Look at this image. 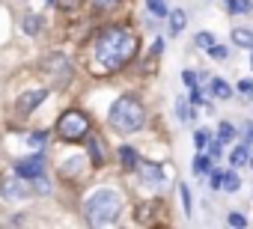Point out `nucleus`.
I'll use <instances>...</instances> for the list:
<instances>
[{
	"mask_svg": "<svg viewBox=\"0 0 253 229\" xmlns=\"http://www.w3.org/2000/svg\"><path fill=\"white\" fill-rule=\"evenodd\" d=\"M220 185H223V173H211V188L220 191Z\"/></svg>",
	"mask_w": 253,
	"mask_h": 229,
	"instance_id": "nucleus-30",
	"label": "nucleus"
},
{
	"mask_svg": "<svg viewBox=\"0 0 253 229\" xmlns=\"http://www.w3.org/2000/svg\"><path fill=\"white\" fill-rule=\"evenodd\" d=\"M194 45L203 48V51H209V48L214 45V39H211V33H197V36H194Z\"/></svg>",
	"mask_w": 253,
	"mask_h": 229,
	"instance_id": "nucleus-20",
	"label": "nucleus"
},
{
	"mask_svg": "<svg viewBox=\"0 0 253 229\" xmlns=\"http://www.w3.org/2000/svg\"><path fill=\"white\" fill-rule=\"evenodd\" d=\"M238 89H241V92L253 101V80H241V83H238Z\"/></svg>",
	"mask_w": 253,
	"mask_h": 229,
	"instance_id": "nucleus-27",
	"label": "nucleus"
},
{
	"mask_svg": "<svg viewBox=\"0 0 253 229\" xmlns=\"http://www.w3.org/2000/svg\"><path fill=\"white\" fill-rule=\"evenodd\" d=\"M191 101H194V104H200V101H203V89L191 86Z\"/></svg>",
	"mask_w": 253,
	"mask_h": 229,
	"instance_id": "nucleus-32",
	"label": "nucleus"
},
{
	"mask_svg": "<svg viewBox=\"0 0 253 229\" xmlns=\"http://www.w3.org/2000/svg\"><path fill=\"white\" fill-rule=\"evenodd\" d=\"M86 131H89V119L81 110H66L60 116V122H57V134L66 143H81L86 137Z\"/></svg>",
	"mask_w": 253,
	"mask_h": 229,
	"instance_id": "nucleus-4",
	"label": "nucleus"
},
{
	"mask_svg": "<svg viewBox=\"0 0 253 229\" xmlns=\"http://www.w3.org/2000/svg\"><path fill=\"white\" fill-rule=\"evenodd\" d=\"M211 95H217V98H229V95H232V86H229L226 80L214 77V80H211Z\"/></svg>",
	"mask_w": 253,
	"mask_h": 229,
	"instance_id": "nucleus-13",
	"label": "nucleus"
},
{
	"mask_svg": "<svg viewBox=\"0 0 253 229\" xmlns=\"http://www.w3.org/2000/svg\"><path fill=\"white\" fill-rule=\"evenodd\" d=\"M244 146H253V125L244 128Z\"/></svg>",
	"mask_w": 253,
	"mask_h": 229,
	"instance_id": "nucleus-34",
	"label": "nucleus"
},
{
	"mask_svg": "<svg viewBox=\"0 0 253 229\" xmlns=\"http://www.w3.org/2000/svg\"><path fill=\"white\" fill-rule=\"evenodd\" d=\"M209 143H211V134H209V131H206V128H200V131H197V134H194V146H197V149H200V152H203V149H206V146H209Z\"/></svg>",
	"mask_w": 253,
	"mask_h": 229,
	"instance_id": "nucleus-19",
	"label": "nucleus"
},
{
	"mask_svg": "<svg viewBox=\"0 0 253 229\" xmlns=\"http://www.w3.org/2000/svg\"><path fill=\"white\" fill-rule=\"evenodd\" d=\"M229 223H232V226H244L247 220H244V214H229Z\"/></svg>",
	"mask_w": 253,
	"mask_h": 229,
	"instance_id": "nucleus-33",
	"label": "nucleus"
},
{
	"mask_svg": "<svg viewBox=\"0 0 253 229\" xmlns=\"http://www.w3.org/2000/svg\"><path fill=\"white\" fill-rule=\"evenodd\" d=\"M185 24H188V21H185V12H182V9L170 15V30H173V33H179V30H185Z\"/></svg>",
	"mask_w": 253,
	"mask_h": 229,
	"instance_id": "nucleus-18",
	"label": "nucleus"
},
{
	"mask_svg": "<svg viewBox=\"0 0 253 229\" xmlns=\"http://www.w3.org/2000/svg\"><path fill=\"white\" fill-rule=\"evenodd\" d=\"M146 6H149V12H155V15H167V3H164V0H146Z\"/></svg>",
	"mask_w": 253,
	"mask_h": 229,
	"instance_id": "nucleus-22",
	"label": "nucleus"
},
{
	"mask_svg": "<svg viewBox=\"0 0 253 229\" xmlns=\"http://www.w3.org/2000/svg\"><path fill=\"white\" fill-rule=\"evenodd\" d=\"M86 149H89V158H92V164H95V167H101V164H104V155H101V143H98V137L86 140Z\"/></svg>",
	"mask_w": 253,
	"mask_h": 229,
	"instance_id": "nucleus-11",
	"label": "nucleus"
},
{
	"mask_svg": "<svg viewBox=\"0 0 253 229\" xmlns=\"http://www.w3.org/2000/svg\"><path fill=\"white\" fill-rule=\"evenodd\" d=\"M247 149H250V146H238V149H235V152L229 155V161H232L235 167H241V164H247V161H250V152H247Z\"/></svg>",
	"mask_w": 253,
	"mask_h": 229,
	"instance_id": "nucleus-15",
	"label": "nucleus"
},
{
	"mask_svg": "<svg viewBox=\"0 0 253 229\" xmlns=\"http://www.w3.org/2000/svg\"><path fill=\"white\" fill-rule=\"evenodd\" d=\"M107 119H110V125H113L116 131L131 134V131H140V128H143V122H146V110H143V104H140L137 98L122 95V98L113 101V107H110V113H107Z\"/></svg>",
	"mask_w": 253,
	"mask_h": 229,
	"instance_id": "nucleus-2",
	"label": "nucleus"
},
{
	"mask_svg": "<svg viewBox=\"0 0 253 229\" xmlns=\"http://www.w3.org/2000/svg\"><path fill=\"white\" fill-rule=\"evenodd\" d=\"M161 48H164V42H161V39H155V45H152V57H155V54H161Z\"/></svg>",
	"mask_w": 253,
	"mask_h": 229,
	"instance_id": "nucleus-35",
	"label": "nucleus"
},
{
	"mask_svg": "<svg viewBox=\"0 0 253 229\" xmlns=\"http://www.w3.org/2000/svg\"><path fill=\"white\" fill-rule=\"evenodd\" d=\"M119 158H122V167H128V170H137V164H140V158H137V152L131 146H122Z\"/></svg>",
	"mask_w": 253,
	"mask_h": 229,
	"instance_id": "nucleus-9",
	"label": "nucleus"
},
{
	"mask_svg": "<svg viewBox=\"0 0 253 229\" xmlns=\"http://www.w3.org/2000/svg\"><path fill=\"white\" fill-rule=\"evenodd\" d=\"M45 95H48L45 89H36V92H27V95H21V98H18V107H21V110L27 113V110H33V107H39V104L45 101Z\"/></svg>",
	"mask_w": 253,
	"mask_h": 229,
	"instance_id": "nucleus-7",
	"label": "nucleus"
},
{
	"mask_svg": "<svg viewBox=\"0 0 253 229\" xmlns=\"http://www.w3.org/2000/svg\"><path fill=\"white\" fill-rule=\"evenodd\" d=\"M137 170H140V176H143V182H161L164 179V173H161V167L158 164H137Z\"/></svg>",
	"mask_w": 253,
	"mask_h": 229,
	"instance_id": "nucleus-8",
	"label": "nucleus"
},
{
	"mask_svg": "<svg viewBox=\"0 0 253 229\" xmlns=\"http://www.w3.org/2000/svg\"><path fill=\"white\" fill-rule=\"evenodd\" d=\"M238 188H241V179H238V173H235V170L223 173V185H220V191H226V193H235Z\"/></svg>",
	"mask_w": 253,
	"mask_h": 229,
	"instance_id": "nucleus-10",
	"label": "nucleus"
},
{
	"mask_svg": "<svg viewBox=\"0 0 253 229\" xmlns=\"http://www.w3.org/2000/svg\"><path fill=\"white\" fill-rule=\"evenodd\" d=\"M119 211H122V199H119V193L116 191H98V193H92L89 199H86V205H84V214H86V220L92 223V226H107V223H113L116 217H119Z\"/></svg>",
	"mask_w": 253,
	"mask_h": 229,
	"instance_id": "nucleus-3",
	"label": "nucleus"
},
{
	"mask_svg": "<svg viewBox=\"0 0 253 229\" xmlns=\"http://www.w3.org/2000/svg\"><path fill=\"white\" fill-rule=\"evenodd\" d=\"M30 149H42L45 146V131H36V134H30Z\"/></svg>",
	"mask_w": 253,
	"mask_h": 229,
	"instance_id": "nucleus-23",
	"label": "nucleus"
},
{
	"mask_svg": "<svg viewBox=\"0 0 253 229\" xmlns=\"http://www.w3.org/2000/svg\"><path fill=\"white\" fill-rule=\"evenodd\" d=\"M250 167H253V155H250Z\"/></svg>",
	"mask_w": 253,
	"mask_h": 229,
	"instance_id": "nucleus-36",
	"label": "nucleus"
},
{
	"mask_svg": "<svg viewBox=\"0 0 253 229\" xmlns=\"http://www.w3.org/2000/svg\"><path fill=\"white\" fill-rule=\"evenodd\" d=\"M226 9L229 12H247L250 9V0H226Z\"/></svg>",
	"mask_w": 253,
	"mask_h": 229,
	"instance_id": "nucleus-21",
	"label": "nucleus"
},
{
	"mask_svg": "<svg viewBox=\"0 0 253 229\" xmlns=\"http://www.w3.org/2000/svg\"><path fill=\"white\" fill-rule=\"evenodd\" d=\"M209 51H211V57H214V60H226V48H220V45L214 48V45H211Z\"/></svg>",
	"mask_w": 253,
	"mask_h": 229,
	"instance_id": "nucleus-29",
	"label": "nucleus"
},
{
	"mask_svg": "<svg viewBox=\"0 0 253 229\" xmlns=\"http://www.w3.org/2000/svg\"><path fill=\"white\" fill-rule=\"evenodd\" d=\"M179 193H182V202H185V211L191 214V191H188L185 185H179Z\"/></svg>",
	"mask_w": 253,
	"mask_h": 229,
	"instance_id": "nucleus-26",
	"label": "nucleus"
},
{
	"mask_svg": "<svg viewBox=\"0 0 253 229\" xmlns=\"http://www.w3.org/2000/svg\"><path fill=\"white\" fill-rule=\"evenodd\" d=\"M33 188H36L39 193H48V191H51V188H48V182H45V179H39V176L33 179Z\"/></svg>",
	"mask_w": 253,
	"mask_h": 229,
	"instance_id": "nucleus-28",
	"label": "nucleus"
},
{
	"mask_svg": "<svg viewBox=\"0 0 253 229\" xmlns=\"http://www.w3.org/2000/svg\"><path fill=\"white\" fill-rule=\"evenodd\" d=\"M176 113H179V119H185V122L194 119V116H191V107H188L185 101H176Z\"/></svg>",
	"mask_w": 253,
	"mask_h": 229,
	"instance_id": "nucleus-24",
	"label": "nucleus"
},
{
	"mask_svg": "<svg viewBox=\"0 0 253 229\" xmlns=\"http://www.w3.org/2000/svg\"><path fill=\"white\" fill-rule=\"evenodd\" d=\"M24 30H27L30 36H36V33L42 30V18H39V15H27V18H24Z\"/></svg>",
	"mask_w": 253,
	"mask_h": 229,
	"instance_id": "nucleus-16",
	"label": "nucleus"
},
{
	"mask_svg": "<svg viewBox=\"0 0 253 229\" xmlns=\"http://www.w3.org/2000/svg\"><path fill=\"white\" fill-rule=\"evenodd\" d=\"M232 137H235V128H232L229 122H220V125H217V140H220V143H229Z\"/></svg>",
	"mask_w": 253,
	"mask_h": 229,
	"instance_id": "nucleus-17",
	"label": "nucleus"
},
{
	"mask_svg": "<svg viewBox=\"0 0 253 229\" xmlns=\"http://www.w3.org/2000/svg\"><path fill=\"white\" fill-rule=\"evenodd\" d=\"M206 173H211V161L200 152V155L194 158V176H206Z\"/></svg>",
	"mask_w": 253,
	"mask_h": 229,
	"instance_id": "nucleus-14",
	"label": "nucleus"
},
{
	"mask_svg": "<svg viewBox=\"0 0 253 229\" xmlns=\"http://www.w3.org/2000/svg\"><path fill=\"white\" fill-rule=\"evenodd\" d=\"M92 3H95V9H98V12H104V9H113L119 0H92Z\"/></svg>",
	"mask_w": 253,
	"mask_h": 229,
	"instance_id": "nucleus-25",
	"label": "nucleus"
},
{
	"mask_svg": "<svg viewBox=\"0 0 253 229\" xmlns=\"http://www.w3.org/2000/svg\"><path fill=\"white\" fill-rule=\"evenodd\" d=\"M95 63L101 72H116L137 54V36L125 27H107L95 36Z\"/></svg>",
	"mask_w": 253,
	"mask_h": 229,
	"instance_id": "nucleus-1",
	"label": "nucleus"
},
{
	"mask_svg": "<svg viewBox=\"0 0 253 229\" xmlns=\"http://www.w3.org/2000/svg\"><path fill=\"white\" fill-rule=\"evenodd\" d=\"M15 173H18V176H24V179H36V176H42V173H45V158H42V155L24 158V161H18V164H15Z\"/></svg>",
	"mask_w": 253,
	"mask_h": 229,
	"instance_id": "nucleus-5",
	"label": "nucleus"
},
{
	"mask_svg": "<svg viewBox=\"0 0 253 229\" xmlns=\"http://www.w3.org/2000/svg\"><path fill=\"white\" fill-rule=\"evenodd\" d=\"M232 42L241 45V48H253V30H232Z\"/></svg>",
	"mask_w": 253,
	"mask_h": 229,
	"instance_id": "nucleus-12",
	"label": "nucleus"
},
{
	"mask_svg": "<svg viewBox=\"0 0 253 229\" xmlns=\"http://www.w3.org/2000/svg\"><path fill=\"white\" fill-rule=\"evenodd\" d=\"M182 80H185L188 86H197V75H194V72H185V75H182Z\"/></svg>",
	"mask_w": 253,
	"mask_h": 229,
	"instance_id": "nucleus-31",
	"label": "nucleus"
},
{
	"mask_svg": "<svg viewBox=\"0 0 253 229\" xmlns=\"http://www.w3.org/2000/svg\"><path fill=\"white\" fill-rule=\"evenodd\" d=\"M3 193L6 199H21V196H27V191H24V185L18 182V179H3Z\"/></svg>",
	"mask_w": 253,
	"mask_h": 229,
	"instance_id": "nucleus-6",
	"label": "nucleus"
}]
</instances>
